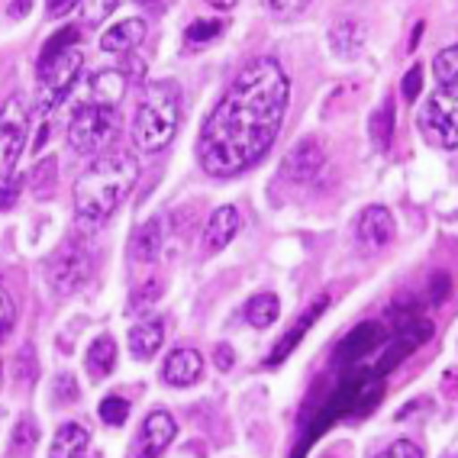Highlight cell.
<instances>
[{"label":"cell","mask_w":458,"mask_h":458,"mask_svg":"<svg viewBox=\"0 0 458 458\" xmlns=\"http://www.w3.org/2000/svg\"><path fill=\"white\" fill-rule=\"evenodd\" d=\"M291 104V78L278 58H252L204 120L197 162L213 178H236L268 156Z\"/></svg>","instance_id":"1"},{"label":"cell","mask_w":458,"mask_h":458,"mask_svg":"<svg viewBox=\"0 0 458 458\" xmlns=\"http://www.w3.org/2000/svg\"><path fill=\"white\" fill-rule=\"evenodd\" d=\"M136 178H140V158L132 156V148L114 146L94 156V162L74 181L78 223H88V226L104 223L126 200Z\"/></svg>","instance_id":"2"},{"label":"cell","mask_w":458,"mask_h":458,"mask_svg":"<svg viewBox=\"0 0 458 458\" xmlns=\"http://www.w3.org/2000/svg\"><path fill=\"white\" fill-rule=\"evenodd\" d=\"M181 120L178 81H152L132 116V142L142 152H162L174 140Z\"/></svg>","instance_id":"3"},{"label":"cell","mask_w":458,"mask_h":458,"mask_svg":"<svg viewBox=\"0 0 458 458\" xmlns=\"http://www.w3.org/2000/svg\"><path fill=\"white\" fill-rule=\"evenodd\" d=\"M116 130H120L116 110L81 104L74 110L72 123H68V146H72L74 156H100L116 140Z\"/></svg>","instance_id":"4"},{"label":"cell","mask_w":458,"mask_h":458,"mask_svg":"<svg viewBox=\"0 0 458 458\" xmlns=\"http://www.w3.org/2000/svg\"><path fill=\"white\" fill-rule=\"evenodd\" d=\"M46 275H49L52 291L58 294H74L78 287L88 284L94 275V249L84 236H68L46 262Z\"/></svg>","instance_id":"5"},{"label":"cell","mask_w":458,"mask_h":458,"mask_svg":"<svg viewBox=\"0 0 458 458\" xmlns=\"http://www.w3.org/2000/svg\"><path fill=\"white\" fill-rule=\"evenodd\" d=\"M84 68V49L81 46H68L65 52L52 55L49 62L39 65V110L52 114L62 100L68 98V90L74 88V81L81 78Z\"/></svg>","instance_id":"6"},{"label":"cell","mask_w":458,"mask_h":458,"mask_svg":"<svg viewBox=\"0 0 458 458\" xmlns=\"http://www.w3.org/2000/svg\"><path fill=\"white\" fill-rule=\"evenodd\" d=\"M420 130L436 148H458V88H439L420 110Z\"/></svg>","instance_id":"7"},{"label":"cell","mask_w":458,"mask_h":458,"mask_svg":"<svg viewBox=\"0 0 458 458\" xmlns=\"http://www.w3.org/2000/svg\"><path fill=\"white\" fill-rule=\"evenodd\" d=\"M26 132H30V114L23 98H10L0 110V181L10 178L17 168V158L23 156Z\"/></svg>","instance_id":"8"},{"label":"cell","mask_w":458,"mask_h":458,"mask_svg":"<svg viewBox=\"0 0 458 458\" xmlns=\"http://www.w3.org/2000/svg\"><path fill=\"white\" fill-rule=\"evenodd\" d=\"M178 436V423L168 410H152L140 426V436L132 442L130 458H162L165 449L174 442Z\"/></svg>","instance_id":"9"},{"label":"cell","mask_w":458,"mask_h":458,"mask_svg":"<svg viewBox=\"0 0 458 458\" xmlns=\"http://www.w3.org/2000/svg\"><path fill=\"white\" fill-rule=\"evenodd\" d=\"M394 233H397V226H394V216H391L387 207L371 204V207L361 210L359 226H355V236H359L361 249H369V252H381L387 242H394Z\"/></svg>","instance_id":"10"},{"label":"cell","mask_w":458,"mask_h":458,"mask_svg":"<svg viewBox=\"0 0 458 458\" xmlns=\"http://www.w3.org/2000/svg\"><path fill=\"white\" fill-rule=\"evenodd\" d=\"M323 165H327V156H323L319 142L303 140L284 156L281 174H284L287 181H294V184H307V181H313L319 172H323Z\"/></svg>","instance_id":"11"},{"label":"cell","mask_w":458,"mask_h":458,"mask_svg":"<svg viewBox=\"0 0 458 458\" xmlns=\"http://www.w3.org/2000/svg\"><path fill=\"white\" fill-rule=\"evenodd\" d=\"M204 375V355L197 349H174L162 365V377L168 387H191Z\"/></svg>","instance_id":"12"},{"label":"cell","mask_w":458,"mask_h":458,"mask_svg":"<svg viewBox=\"0 0 458 458\" xmlns=\"http://www.w3.org/2000/svg\"><path fill=\"white\" fill-rule=\"evenodd\" d=\"M126 88H130V72H123V68H104V72H94L88 81V94H90L88 104L116 110V104L123 100Z\"/></svg>","instance_id":"13"},{"label":"cell","mask_w":458,"mask_h":458,"mask_svg":"<svg viewBox=\"0 0 458 458\" xmlns=\"http://www.w3.org/2000/svg\"><path fill=\"white\" fill-rule=\"evenodd\" d=\"M239 229H242V216H239L236 207H220V210L210 213V220L204 226V249L210 255L223 252V249L239 236Z\"/></svg>","instance_id":"14"},{"label":"cell","mask_w":458,"mask_h":458,"mask_svg":"<svg viewBox=\"0 0 458 458\" xmlns=\"http://www.w3.org/2000/svg\"><path fill=\"white\" fill-rule=\"evenodd\" d=\"M365 26L355 17H339L333 26H329V52L335 58H359L365 52Z\"/></svg>","instance_id":"15"},{"label":"cell","mask_w":458,"mask_h":458,"mask_svg":"<svg viewBox=\"0 0 458 458\" xmlns=\"http://www.w3.org/2000/svg\"><path fill=\"white\" fill-rule=\"evenodd\" d=\"M142 39H146V23H142L140 17L120 20V23H114L100 36V49H104L106 55H126V52L140 49Z\"/></svg>","instance_id":"16"},{"label":"cell","mask_w":458,"mask_h":458,"mask_svg":"<svg viewBox=\"0 0 458 458\" xmlns=\"http://www.w3.org/2000/svg\"><path fill=\"white\" fill-rule=\"evenodd\" d=\"M90 445V429L78 420H68L55 429L49 458H81Z\"/></svg>","instance_id":"17"},{"label":"cell","mask_w":458,"mask_h":458,"mask_svg":"<svg viewBox=\"0 0 458 458\" xmlns=\"http://www.w3.org/2000/svg\"><path fill=\"white\" fill-rule=\"evenodd\" d=\"M327 307H329V297H319V301L313 303L310 310H307L301 319H297V323H294V329H291V333H287L284 339H281V343L275 345V349H271V355H268V359H265V365H268V369H275V365H281V361H284L287 355L294 352V349H297V343H301V339H303V333H307V329H310L313 323H317V319H319V313L327 310Z\"/></svg>","instance_id":"18"},{"label":"cell","mask_w":458,"mask_h":458,"mask_svg":"<svg viewBox=\"0 0 458 458\" xmlns=\"http://www.w3.org/2000/svg\"><path fill=\"white\" fill-rule=\"evenodd\" d=\"M165 249V223L158 220H146L136 226L132 233V255L140 259V262H158V255Z\"/></svg>","instance_id":"19"},{"label":"cell","mask_w":458,"mask_h":458,"mask_svg":"<svg viewBox=\"0 0 458 458\" xmlns=\"http://www.w3.org/2000/svg\"><path fill=\"white\" fill-rule=\"evenodd\" d=\"M84 369L94 381L106 377L110 371L116 369V339L114 335H98L94 343L88 345V355H84Z\"/></svg>","instance_id":"20"},{"label":"cell","mask_w":458,"mask_h":458,"mask_svg":"<svg viewBox=\"0 0 458 458\" xmlns=\"http://www.w3.org/2000/svg\"><path fill=\"white\" fill-rule=\"evenodd\" d=\"M165 343V323L162 319H146L140 327L130 329V349L140 361H148Z\"/></svg>","instance_id":"21"},{"label":"cell","mask_w":458,"mask_h":458,"mask_svg":"<svg viewBox=\"0 0 458 458\" xmlns=\"http://www.w3.org/2000/svg\"><path fill=\"white\" fill-rule=\"evenodd\" d=\"M394 116H397L394 98H385L369 120V136H371V142H375V148H381V152H387L394 142Z\"/></svg>","instance_id":"22"},{"label":"cell","mask_w":458,"mask_h":458,"mask_svg":"<svg viewBox=\"0 0 458 458\" xmlns=\"http://www.w3.org/2000/svg\"><path fill=\"white\" fill-rule=\"evenodd\" d=\"M36 442H39V423H36V417L23 413V417L17 420V426H13V433H10L7 455L10 458H30L36 449Z\"/></svg>","instance_id":"23"},{"label":"cell","mask_w":458,"mask_h":458,"mask_svg":"<svg viewBox=\"0 0 458 458\" xmlns=\"http://www.w3.org/2000/svg\"><path fill=\"white\" fill-rule=\"evenodd\" d=\"M377 339H381V329H377V323H365V327H359L352 335H345V343L339 345V355H335V361H352V359H359L361 352L375 349Z\"/></svg>","instance_id":"24"},{"label":"cell","mask_w":458,"mask_h":458,"mask_svg":"<svg viewBox=\"0 0 458 458\" xmlns=\"http://www.w3.org/2000/svg\"><path fill=\"white\" fill-rule=\"evenodd\" d=\"M278 317H281L278 294H259V297H252V301L246 303V319H249V327H255V329L271 327Z\"/></svg>","instance_id":"25"},{"label":"cell","mask_w":458,"mask_h":458,"mask_svg":"<svg viewBox=\"0 0 458 458\" xmlns=\"http://www.w3.org/2000/svg\"><path fill=\"white\" fill-rule=\"evenodd\" d=\"M433 72L439 88H458V42L449 49H439L433 58Z\"/></svg>","instance_id":"26"},{"label":"cell","mask_w":458,"mask_h":458,"mask_svg":"<svg viewBox=\"0 0 458 458\" xmlns=\"http://www.w3.org/2000/svg\"><path fill=\"white\" fill-rule=\"evenodd\" d=\"M220 33H223L220 20H194V23L184 30V42H188L191 49H204V46L216 42V36Z\"/></svg>","instance_id":"27"},{"label":"cell","mask_w":458,"mask_h":458,"mask_svg":"<svg viewBox=\"0 0 458 458\" xmlns=\"http://www.w3.org/2000/svg\"><path fill=\"white\" fill-rule=\"evenodd\" d=\"M55 178H58V162L55 158H42L33 172H30V191L46 197L52 191V184H55Z\"/></svg>","instance_id":"28"},{"label":"cell","mask_w":458,"mask_h":458,"mask_svg":"<svg viewBox=\"0 0 458 458\" xmlns=\"http://www.w3.org/2000/svg\"><path fill=\"white\" fill-rule=\"evenodd\" d=\"M116 7H120V0H81V23L100 26Z\"/></svg>","instance_id":"29"},{"label":"cell","mask_w":458,"mask_h":458,"mask_svg":"<svg viewBox=\"0 0 458 458\" xmlns=\"http://www.w3.org/2000/svg\"><path fill=\"white\" fill-rule=\"evenodd\" d=\"M158 294H162V284H158L156 278L146 281V284H140L130 297V313H146L148 307L158 301Z\"/></svg>","instance_id":"30"},{"label":"cell","mask_w":458,"mask_h":458,"mask_svg":"<svg viewBox=\"0 0 458 458\" xmlns=\"http://www.w3.org/2000/svg\"><path fill=\"white\" fill-rule=\"evenodd\" d=\"M13 327H17V301L7 287L0 284V343L13 333Z\"/></svg>","instance_id":"31"},{"label":"cell","mask_w":458,"mask_h":458,"mask_svg":"<svg viewBox=\"0 0 458 458\" xmlns=\"http://www.w3.org/2000/svg\"><path fill=\"white\" fill-rule=\"evenodd\" d=\"M126 417H130V403L123 401V397H104L100 401V420H104L106 426H123Z\"/></svg>","instance_id":"32"},{"label":"cell","mask_w":458,"mask_h":458,"mask_svg":"<svg viewBox=\"0 0 458 458\" xmlns=\"http://www.w3.org/2000/svg\"><path fill=\"white\" fill-rule=\"evenodd\" d=\"M68 46H78V30L74 26H65V30H58L55 36H52L46 46H42V55H39V65L42 62H49L52 55H58V52H65Z\"/></svg>","instance_id":"33"},{"label":"cell","mask_w":458,"mask_h":458,"mask_svg":"<svg viewBox=\"0 0 458 458\" xmlns=\"http://www.w3.org/2000/svg\"><path fill=\"white\" fill-rule=\"evenodd\" d=\"M52 397H55L58 407H72L78 397H81V387L74 381V375H58L55 387H52Z\"/></svg>","instance_id":"34"},{"label":"cell","mask_w":458,"mask_h":458,"mask_svg":"<svg viewBox=\"0 0 458 458\" xmlns=\"http://www.w3.org/2000/svg\"><path fill=\"white\" fill-rule=\"evenodd\" d=\"M20 191H23V178H20L17 172L0 181V210H13V207H17Z\"/></svg>","instance_id":"35"},{"label":"cell","mask_w":458,"mask_h":458,"mask_svg":"<svg viewBox=\"0 0 458 458\" xmlns=\"http://www.w3.org/2000/svg\"><path fill=\"white\" fill-rule=\"evenodd\" d=\"M375 458H423V452H420L417 442H410V439H397L391 442L385 452H377Z\"/></svg>","instance_id":"36"},{"label":"cell","mask_w":458,"mask_h":458,"mask_svg":"<svg viewBox=\"0 0 458 458\" xmlns=\"http://www.w3.org/2000/svg\"><path fill=\"white\" fill-rule=\"evenodd\" d=\"M401 90H403V98H407V100H417V94L423 90V68H420V65L410 68V72L403 74Z\"/></svg>","instance_id":"37"},{"label":"cell","mask_w":458,"mask_h":458,"mask_svg":"<svg viewBox=\"0 0 458 458\" xmlns=\"http://www.w3.org/2000/svg\"><path fill=\"white\" fill-rule=\"evenodd\" d=\"M265 4H268V10H275L278 17H294V13L310 7V0H265Z\"/></svg>","instance_id":"38"},{"label":"cell","mask_w":458,"mask_h":458,"mask_svg":"<svg viewBox=\"0 0 458 458\" xmlns=\"http://www.w3.org/2000/svg\"><path fill=\"white\" fill-rule=\"evenodd\" d=\"M78 4H81V0H46V13H49V17H65Z\"/></svg>","instance_id":"39"},{"label":"cell","mask_w":458,"mask_h":458,"mask_svg":"<svg viewBox=\"0 0 458 458\" xmlns=\"http://www.w3.org/2000/svg\"><path fill=\"white\" fill-rule=\"evenodd\" d=\"M7 17L10 20H23L30 17V10H33V0H7Z\"/></svg>","instance_id":"40"},{"label":"cell","mask_w":458,"mask_h":458,"mask_svg":"<svg viewBox=\"0 0 458 458\" xmlns=\"http://www.w3.org/2000/svg\"><path fill=\"white\" fill-rule=\"evenodd\" d=\"M213 361H216V369L229 371V369H233V361H236V352H233L226 343H220V345H216V352H213Z\"/></svg>","instance_id":"41"},{"label":"cell","mask_w":458,"mask_h":458,"mask_svg":"<svg viewBox=\"0 0 458 458\" xmlns=\"http://www.w3.org/2000/svg\"><path fill=\"white\" fill-rule=\"evenodd\" d=\"M210 7H216V10H229V7H236L239 0H207Z\"/></svg>","instance_id":"42"},{"label":"cell","mask_w":458,"mask_h":458,"mask_svg":"<svg viewBox=\"0 0 458 458\" xmlns=\"http://www.w3.org/2000/svg\"><path fill=\"white\" fill-rule=\"evenodd\" d=\"M0 377H4V359H0Z\"/></svg>","instance_id":"43"},{"label":"cell","mask_w":458,"mask_h":458,"mask_svg":"<svg viewBox=\"0 0 458 458\" xmlns=\"http://www.w3.org/2000/svg\"><path fill=\"white\" fill-rule=\"evenodd\" d=\"M327 458H333V455H327Z\"/></svg>","instance_id":"44"},{"label":"cell","mask_w":458,"mask_h":458,"mask_svg":"<svg viewBox=\"0 0 458 458\" xmlns=\"http://www.w3.org/2000/svg\"><path fill=\"white\" fill-rule=\"evenodd\" d=\"M455 458H458V455H455Z\"/></svg>","instance_id":"45"}]
</instances>
